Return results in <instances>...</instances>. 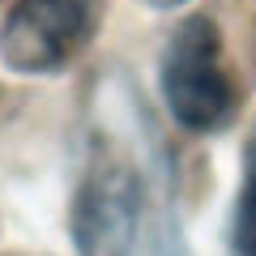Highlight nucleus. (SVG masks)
Wrapping results in <instances>:
<instances>
[{
  "mask_svg": "<svg viewBox=\"0 0 256 256\" xmlns=\"http://www.w3.org/2000/svg\"><path fill=\"white\" fill-rule=\"evenodd\" d=\"M230 244H235L239 256H256V124L244 146V184H239V196H235Z\"/></svg>",
  "mask_w": 256,
  "mask_h": 256,
  "instance_id": "4",
  "label": "nucleus"
},
{
  "mask_svg": "<svg viewBox=\"0 0 256 256\" xmlns=\"http://www.w3.org/2000/svg\"><path fill=\"white\" fill-rule=\"evenodd\" d=\"M141 4H150V9H175V4H184V0H141Z\"/></svg>",
  "mask_w": 256,
  "mask_h": 256,
  "instance_id": "5",
  "label": "nucleus"
},
{
  "mask_svg": "<svg viewBox=\"0 0 256 256\" xmlns=\"http://www.w3.org/2000/svg\"><path fill=\"white\" fill-rule=\"evenodd\" d=\"M158 90L171 120L188 132L222 128L235 111V86L222 64V34L210 18H188L171 30L162 47Z\"/></svg>",
  "mask_w": 256,
  "mask_h": 256,
  "instance_id": "1",
  "label": "nucleus"
},
{
  "mask_svg": "<svg viewBox=\"0 0 256 256\" xmlns=\"http://www.w3.org/2000/svg\"><path fill=\"white\" fill-rule=\"evenodd\" d=\"M90 43L86 0H18L0 22V64L22 77L60 73Z\"/></svg>",
  "mask_w": 256,
  "mask_h": 256,
  "instance_id": "3",
  "label": "nucleus"
},
{
  "mask_svg": "<svg viewBox=\"0 0 256 256\" xmlns=\"http://www.w3.org/2000/svg\"><path fill=\"white\" fill-rule=\"evenodd\" d=\"M146 175L137 162L98 150L73 192V244L82 256H137L146 226Z\"/></svg>",
  "mask_w": 256,
  "mask_h": 256,
  "instance_id": "2",
  "label": "nucleus"
}]
</instances>
